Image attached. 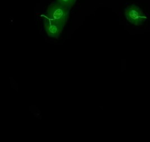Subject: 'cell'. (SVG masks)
<instances>
[{"label": "cell", "mask_w": 150, "mask_h": 142, "mask_svg": "<svg viewBox=\"0 0 150 142\" xmlns=\"http://www.w3.org/2000/svg\"><path fill=\"white\" fill-rule=\"evenodd\" d=\"M69 10V7L58 2H54L48 6L44 16L64 27L68 20Z\"/></svg>", "instance_id": "cell-1"}, {"label": "cell", "mask_w": 150, "mask_h": 142, "mask_svg": "<svg viewBox=\"0 0 150 142\" xmlns=\"http://www.w3.org/2000/svg\"><path fill=\"white\" fill-rule=\"evenodd\" d=\"M125 16L129 22L135 25L143 24L147 19L141 9L135 5H130L125 8Z\"/></svg>", "instance_id": "cell-2"}, {"label": "cell", "mask_w": 150, "mask_h": 142, "mask_svg": "<svg viewBox=\"0 0 150 142\" xmlns=\"http://www.w3.org/2000/svg\"><path fill=\"white\" fill-rule=\"evenodd\" d=\"M42 16H43L44 28L48 35L51 38H58L62 34L64 27L54 21L48 19L44 15H42Z\"/></svg>", "instance_id": "cell-3"}, {"label": "cell", "mask_w": 150, "mask_h": 142, "mask_svg": "<svg viewBox=\"0 0 150 142\" xmlns=\"http://www.w3.org/2000/svg\"><path fill=\"white\" fill-rule=\"evenodd\" d=\"M58 2L70 8L74 4L76 0H57Z\"/></svg>", "instance_id": "cell-4"}]
</instances>
